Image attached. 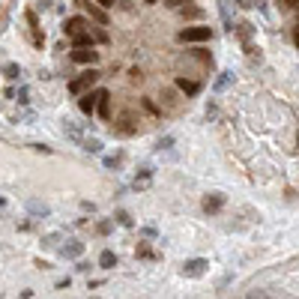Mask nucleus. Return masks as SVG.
<instances>
[{
  "instance_id": "1",
  "label": "nucleus",
  "mask_w": 299,
  "mask_h": 299,
  "mask_svg": "<svg viewBox=\"0 0 299 299\" xmlns=\"http://www.w3.org/2000/svg\"><path fill=\"white\" fill-rule=\"evenodd\" d=\"M96 81H99V72H96V69H87V72H81V75H78V78H75V81L69 84V90H72V93L78 96V93L90 90V87H93Z\"/></svg>"
},
{
  "instance_id": "2",
  "label": "nucleus",
  "mask_w": 299,
  "mask_h": 299,
  "mask_svg": "<svg viewBox=\"0 0 299 299\" xmlns=\"http://www.w3.org/2000/svg\"><path fill=\"white\" fill-rule=\"evenodd\" d=\"M212 36V30L209 27H189V30H180V42H206Z\"/></svg>"
},
{
  "instance_id": "3",
  "label": "nucleus",
  "mask_w": 299,
  "mask_h": 299,
  "mask_svg": "<svg viewBox=\"0 0 299 299\" xmlns=\"http://www.w3.org/2000/svg\"><path fill=\"white\" fill-rule=\"evenodd\" d=\"M84 254V245L78 242V239H66L63 245H60V258H66V261H78Z\"/></svg>"
},
{
  "instance_id": "4",
  "label": "nucleus",
  "mask_w": 299,
  "mask_h": 299,
  "mask_svg": "<svg viewBox=\"0 0 299 299\" xmlns=\"http://www.w3.org/2000/svg\"><path fill=\"white\" fill-rule=\"evenodd\" d=\"M72 60H75V63H84V66H93V63L99 60V54H96L93 48H75V51H72Z\"/></svg>"
},
{
  "instance_id": "5",
  "label": "nucleus",
  "mask_w": 299,
  "mask_h": 299,
  "mask_svg": "<svg viewBox=\"0 0 299 299\" xmlns=\"http://www.w3.org/2000/svg\"><path fill=\"white\" fill-rule=\"evenodd\" d=\"M96 111H99L102 120L111 117V93L108 90H96Z\"/></svg>"
},
{
  "instance_id": "6",
  "label": "nucleus",
  "mask_w": 299,
  "mask_h": 299,
  "mask_svg": "<svg viewBox=\"0 0 299 299\" xmlns=\"http://www.w3.org/2000/svg\"><path fill=\"white\" fill-rule=\"evenodd\" d=\"M203 269H209L206 261H186V264H183V275H186V278H200Z\"/></svg>"
},
{
  "instance_id": "7",
  "label": "nucleus",
  "mask_w": 299,
  "mask_h": 299,
  "mask_svg": "<svg viewBox=\"0 0 299 299\" xmlns=\"http://www.w3.org/2000/svg\"><path fill=\"white\" fill-rule=\"evenodd\" d=\"M222 206H225V195H219V192H212V195L203 198V209L206 212H219Z\"/></svg>"
},
{
  "instance_id": "8",
  "label": "nucleus",
  "mask_w": 299,
  "mask_h": 299,
  "mask_svg": "<svg viewBox=\"0 0 299 299\" xmlns=\"http://www.w3.org/2000/svg\"><path fill=\"white\" fill-rule=\"evenodd\" d=\"M78 108L84 114H93L96 111V93H78Z\"/></svg>"
},
{
  "instance_id": "9",
  "label": "nucleus",
  "mask_w": 299,
  "mask_h": 299,
  "mask_svg": "<svg viewBox=\"0 0 299 299\" xmlns=\"http://www.w3.org/2000/svg\"><path fill=\"white\" fill-rule=\"evenodd\" d=\"M63 30H66L69 36L78 33V30H87V21L81 18V15H72V18H66V24H63Z\"/></svg>"
},
{
  "instance_id": "10",
  "label": "nucleus",
  "mask_w": 299,
  "mask_h": 299,
  "mask_svg": "<svg viewBox=\"0 0 299 299\" xmlns=\"http://www.w3.org/2000/svg\"><path fill=\"white\" fill-rule=\"evenodd\" d=\"M72 45L75 48H93V33H87V30L72 33Z\"/></svg>"
},
{
  "instance_id": "11",
  "label": "nucleus",
  "mask_w": 299,
  "mask_h": 299,
  "mask_svg": "<svg viewBox=\"0 0 299 299\" xmlns=\"http://www.w3.org/2000/svg\"><path fill=\"white\" fill-rule=\"evenodd\" d=\"M84 9H87V12H90V15H93V21H96V24H102V27H105V24H108V15H105V12H102V6H96V3H87V6H84Z\"/></svg>"
},
{
  "instance_id": "12",
  "label": "nucleus",
  "mask_w": 299,
  "mask_h": 299,
  "mask_svg": "<svg viewBox=\"0 0 299 299\" xmlns=\"http://www.w3.org/2000/svg\"><path fill=\"white\" fill-rule=\"evenodd\" d=\"M177 87L183 90V93H189V96H195L200 90V84H195V81H186V78H177Z\"/></svg>"
},
{
  "instance_id": "13",
  "label": "nucleus",
  "mask_w": 299,
  "mask_h": 299,
  "mask_svg": "<svg viewBox=\"0 0 299 299\" xmlns=\"http://www.w3.org/2000/svg\"><path fill=\"white\" fill-rule=\"evenodd\" d=\"M63 132L69 135V138H72V141H75V144H81V141H84V135H81V129H78V126H75V123H63Z\"/></svg>"
},
{
  "instance_id": "14",
  "label": "nucleus",
  "mask_w": 299,
  "mask_h": 299,
  "mask_svg": "<svg viewBox=\"0 0 299 299\" xmlns=\"http://www.w3.org/2000/svg\"><path fill=\"white\" fill-rule=\"evenodd\" d=\"M114 264H117V258H114V251H102V258H99V266H102V269H111Z\"/></svg>"
},
{
  "instance_id": "15",
  "label": "nucleus",
  "mask_w": 299,
  "mask_h": 299,
  "mask_svg": "<svg viewBox=\"0 0 299 299\" xmlns=\"http://www.w3.org/2000/svg\"><path fill=\"white\" fill-rule=\"evenodd\" d=\"M231 81H233V72H222V75H219V81H216V90H225Z\"/></svg>"
},
{
  "instance_id": "16",
  "label": "nucleus",
  "mask_w": 299,
  "mask_h": 299,
  "mask_svg": "<svg viewBox=\"0 0 299 299\" xmlns=\"http://www.w3.org/2000/svg\"><path fill=\"white\" fill-rule=\"evenodd\" d=\"M3 75H6V78H9V81H15V78H18V75H21V69L15 66V63H6V66H3Z\"/></svg>"
},
{
  "instance_id": "17",
  "label": "nucleus",
  "mask_w": 299,
  "mask_h": 299,
  "mask_svg": "<svg viewBox=\"0 0 299 299\" xmlns=\"http://www.w3.org/2000/svg\"><path fill=\"white\" fill-rule=\"evenodd\" d=\"M200 15H203V9H198V6H186V9H183V18H192V21H195Z\"/></svg>"
},
{
  "instance_id": "18",
  "label": "nucleus",
  "mask_w": 299,
  "mask_h": 299,
  "mask_svg": "<svg viewBox=\"0 0 299 299\" xmlns=\"http://www.w3.org/2000/svg\"><path fill=\"white\" fill-rule=\"evenodd\" d=\"M150 180H153V177H150V170H144V174L135 180V189H147V186H150Z\"/></svg>"
},
{
  "instance_id": "19",
  "label": "nucleus",
  "mask_w": 299,
  "mask_h": 299,
  "mask_svg": "<svg viewBox=\"0 0 299 299\" xmlns=\"http://www.w3.org/2000/svg\"><path fill=\"white\" fill-rule=\"evenodd\" d=\"M27 206H30V212H39V216H48V206H45V203H36V200H30Z\"/></svg>"
},
{
  "instance_id": "20",
  "label": "nucleus",
  "mask_w": 299,
  "mask_h": 299,
  "mask_svg": "<svg viewBox=\"0 0 299 299\" xmlns=\"http://www.w3.org/2000/svg\"><path fill=\"white\" fill-rule=\"evenodd\" d=\"M84 150H87V153H99V150H102V144L96 141V138H93V141H84Z\"/></svg>"
},
{
  "instance_id": "21",
  "label": "nucleus",
  "mask_w": 299,
  "mask_h": 299,
  "mask_svg": "<svg viewBox=\"0 0 299 299\" xmlns=\"http://www.w3.org/2000/svg\"><path fill=\"white\" fill-rule=\"evenodd\" d=\"M117 219H120V225H126V228H132V225H135L132 219H129V212H123V209L117 212Z\"/></svg>"
},
{
  "instance_id": "22",
  "label": "nucleus",
  "mask_w": 299,
  "mask_h": 299,
  "mask_svg": "<svg viewBox=\"0 0 299 299\" xmlns=\"http://www.w3.org/2000/svg\"><path fill=\"white\" fill-rule=\"evenodd\" d=\"M93 39H99V42H108V33L102 30V24H99V27H96V33H93Z\"/></svg>"
},
{
  "instance_id": "23",
  "label": "nucleus",
  "mask_w": 299,
  "mask_h": 299,
  "mask_svg": "<svg viewBox=\"0 0 299 299\" xmlns=\"http://www.w3.org/2000/svg\"><path fill=\"white\" fill-rule=\"evenodd\" d=\"M36 153H51V147H45V144H33Z\"/></svg>"
},
{
  "instance_id": "24",
  "label": "nucleus",
  "mask_w": 299,
  "mask_h": 299,
  "mask_svg": "<svg viewBox=\"0 0 299 299\" xmlns=\"http://www.w3.org/2000/svg\"><path fill=\"white\" fill-rule=\"evenodd\" d=\"M236 3H242L245 9H251V6H254V0H236Z\"/></svg>"
},
{
  "instance_id": "25",
  "label": "nucleus",
  "mask_w": 299,
  "mask_h": 299,
  "mask_svg": "<svg viewBox=\"0 0 299 299\" xmlns=\"http://www.w3.org/2000/svg\"><path fill=\"white\" fill-rule=\"evenodd\" d=\"M167 6H180V3H186V0H165Z\"/></svg>"
},
{
  "instance_id": "26",
  "label": "nucleus",
  "mask_w": 299,
  "mask_h": 299,
  "mask_svg": "<svg viewBox=\"0 0 299 299\" xmlns=\"http://www.w3.org/2000/svg\"><path fill=\"white\" fill-rule=\"evenodd\" d=\"M99 6H114V0H99Z\"/></svg>"
},
{
  "instance_id": "27",
  "label": "nucleus",
  "mask_w": 299,
  "mask_h": 299,
  "mask_svg": "<svg viewBox=\"0 0 299 299\" xmlns=\"http://www.w3.org/2000/svg\"><path fill=\"white\" fill-rule=\"evenodd\" d=\"M75 3H78V6H87V3H90V0H75Z\"/></svg>"
},
{
  "instance_id": "28",
  "label": "nucleus",
  "mask_w": 299,
  "mask_h": 299,
  "mask_svg": "<svg viewBox=\"0 0 299 299\" xmlns=\"http://www.w3.org/2000/svg\"><path fill=\"white\" fill-rule=\"evenodd\" d=\"M296 42H299V27H296Z\"/></svg>"
},
{
  "instance_id": "29",
  "label": "nucleus",
  "mask_w": 299,
  "mask_h": 299,
  "mask_svg": "<svg viewBox=\"0 0 299 299\" xmlns=\"http://www.w3.org/2000/svg\"><path fill=\"white\" fill-rule=\"evenodd\" d=\"M3 203H6V200H3V198H0V206H3Z\"/></svg>"
}]
</instances>
